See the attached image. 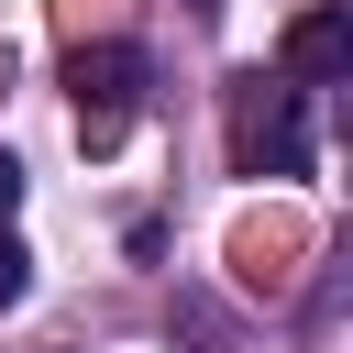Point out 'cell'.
Instances as JSON below:
<instances>
[{
	"label": "cell",
	"mask_w": 353,
	"mask_h": 353,
	"mask_svg": "<svg viewBox=\"0 0 353 353\" xmlns=\"http://www.w3.org/2000/svg\"><path fill=\"white\" fill-rule=\"evenodd\" d=\"M232 165L243 176H298L309 165V99L287 77H232Z\"/></svg>",
	"instance_id": "obj_1"
},
{
	"label": "cell",
	"mask_w": 353,
	"mask_h": 353,
	"mask_svg": "<svg viewBox=\"0 0 353 353\" xmlns=\"http://www.w3.org/2000/svg\"><path fill=\"white\" fill-rule=\"evenodd\" d=\"M66 88H77V143L88 154H110L121 132H132V99H143V44H77V66H66Z\"/></svg>",
	"instance_id": "obj_2"
},
{
	"label": "cell",
	"mask_w": 353,
	"mask_h": 353,
	"mask_svg": "<svg viewBox=\"0 0 353 353\" xmlns=\"http://www.w3.org/2000/svg\"><path fill=\"white\" fill-rule=\"evenodd\" d=\"M342 66H353V22L342 11H298L287 22V88L298 77H342Z\"/></svg>",
	"instance_id": "obj_3"
},
{
	"label": "cell",
	"mask_w": 353,
	"mask_h": 353,
	"mask_svg": "<svg viewBox=\"0 0 353 353\" xmlns=\"http://www.w3.org/2000/svg\"><path fill=\"white\" fill-rule=\"evenodd\" d=\"M165 331H188L199 353H221V309H210V298H176V320H165Z\"/></svg>",
	"instance_id": "obj_4"
},
{
	"label": "cell",
	"mask_w": 353,
	"mask_h": 353,
	"mask_svg": "<svg viewBox=\"0 0 353 353\" xmlns=\"http://www.w3.org/2000/svg\"><path fill=\"white\" fill-rule=\"evenodd\" d=\"M22 287H33V254H22V243H11V232H0V309H11V298H22Z\"/></svg>",
	"instance_id": "obj_5"
},
{
	"label": "cell",
	"mask_w": 353,
	"mask_h": 353,
	"mask_svg": "<svg viewBox=\"0 0 353 353\" xmlns=\"http://www.w3.org/2000/svg\"><path fill=\"white\" fill-rule=\"evenodd\" d=\"M11 210H22V165L0 154V232H11Z\"/></svg>",
	"instance_id": "obj_6"
}]
</instances>
